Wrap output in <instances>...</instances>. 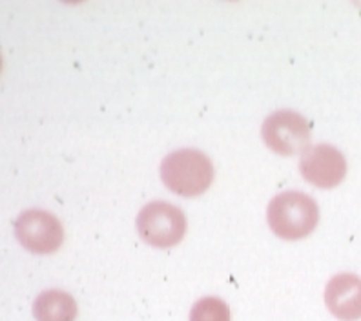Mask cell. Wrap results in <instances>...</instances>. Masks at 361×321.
<instances>
[{"mask_svg": "<svg viewBox=\"0 0 361 321\" xmlns=\"http://www.w3.org/2000/svg\"><path fill=\"white\" fill-rule=\"evenodd\" d=\"M161 177L173 194L195 198L207 192L212 185L214 166L203 152L183 148L164 157L161 163Z\"/></svg>", "mask_w": 361, "mask_h": 321, "instance_id": "6da1fadb", "label": "cell"}, {"mask_svg": "<svg viewBox=\"0 0 361 321\" xmlns=\"http://www.w3.org/2000/svg\"><path fill=\"white\" fill-rule=\"evenodd\" d=\"M267 219L276 236L294 241L309 236L316 229L319 210L312 198L290 190L278 194L270 201Z\"/></svg>", "mask_w": 361, "mask_h": 321, "instance_id": "7a4b0ae2", "label": "cell"}, {"mask_svg": "<svg viewBox=\"0 0 361 321\" xmlns=\"http://www.w3.org/2000/svg\"><path fill=\"white\" fill-rule=\"evenodd\" d=\"M137 232L152 247H173L186 232L185 214L170 202L154 201L139 212Z\"/></svg>", "mask_w": 361, "mask_h": 321, "instance_id": "3957f363", "label": "cell"}, {"mask_svg": "<svg viewBox=\"0 0 361 321\" xmlns=\"http://www.w3.org/2000/svg\"><path fill=\"white\" fill-rule=\"evenodd\" d=\"M263 139L279 155L305 154L310 148V126L303 115L292 110H279L263 123Z\"/></svg>", "mask_w": 361, "mask_h": 321, "instance_id": "277c9868", "label": "cell"}, {"mask_svg": "<svg viewBox=\"0 0 361 321\" xmlns=\"http://www.w3.org/2000/svg\"><path fill=\"white\" fill-rule=\"evenodd\" d=\"M15 236L33 254H51L64 241L61 221L46 210H26L15 221Z\"/></svg>", "mask_w": 361, "mask_h": 321, "instance_id": "5b68a950", "label": "cell"}, {"mask_svg": "<svg viewBox=\"0 0 361 321\" xmlns=\"http://www.w3.org/2000/svg\"><path fill=\"white\" fill-rule=\"evenodd\" d=\"M300 172L310 185L334 188L347 174V161L336 146L316 145L301 155Z\"/></svg>", "mask_w": 361, "mask_h": 321, "instance_id": "8992f818", "label": "cell"}, {"mask_svg": "<svg viewBox=\"0 0 361 321\" xmlns=\"http://www.w3.org/2000/svg\"><path fill=\"white\" fill-rule=\"evenodd\" d=\"M325 303L341 321L361 320V277L356 274H338L326 283Z\"/></svg>", "mask_w": 361, "mask_h": 321, "instance_id": "52a82bcc", "label": "cell"}, {"mask_svg": "<svg viewBox=\"0 0 361 321\" xmlns=\"http://www.w3.org/2000/svg\"><path fill=\"white\" fill-rule=\"evenodd\" d=\"M77 301L64 291H44L33 303L37 321H75Z\"/></svg>", "mask_w": 361, "mask_h": 321, "instance_id": "ba28073f", "label": "cell"}, {"mask_svg": "<svg viewBox=\"0 0 361 321\" xmlns=\"http://www.w3.org/2000/svg\"><path fill=\"white\" fill-rule=\"evenodd\" d=\"M190 321H230V308L223 299L207 296L192 307Z\"/></svg>", "mask_w": 361, "mask_h": 321, "instance_id": "9c48e42d", "label": "cell"}]
</instances>
